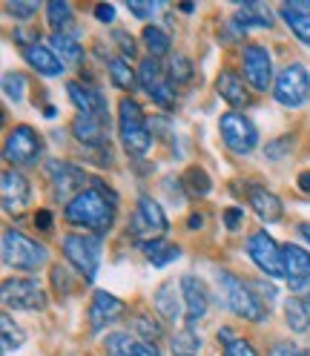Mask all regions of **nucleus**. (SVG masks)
<instances>
[{"label": "nucleus", "mask_w": 310, "mask_h": 356, "mask_svg": "<svg viewBox=\"0 0 310 356\" xmlns=\"http://www.w3.org/2000/svg\"><path fill=\"white\" fill-rule=\"evenodd\" d=\"M172 356H198V350H202V339L195 337V330H181L172 337Z\"/></svg>", "instance_id": "473e14b6"}, {"label": "nucleus", "mask_w": 310, "mask_h": 356, "mask_svg": "<svg viewBox=\"0 0 310 356\" xmlns=\"http://www.w3.org/2000/svg\"><path fill=\"white\" fill-rule=\"evenodd\" d=\"M132 356H161L158 353V348H155L152 342H138V348H136V353Z\"/></svg>", "instance_id": "8fccbe9b"}, {"label": "nucleus", "mask_w": 310, "mask_h": 356, "mask_svg": "<svg viewBox=\"0 0 310 356\" xmlns=\"http://www.w3.org/2000/svg\"><path fill=\"white\" fill-rule=\"evenodd\" d=\"M193 78V60L184 58V55H172L170 60V81L172 83H184Z\"/></svg>", "instance_id": "58836bf2"}, {"label": "nucleus", "mask_w": 310, "mask_h": 356, "mask_svg": "<svg viewBox=\"0 0 310 356\" xmlns=\"http://www.w3.org/2000/svg\"><path fill=\"white\" fill-rule=\"evenodd\" d=\"M132 327H136L144 342H155V339H161V322H155L149 314H136V322H132Z\"/></svg>", "instance_id": "c9c22d12"}, {"label": "nucleus", "mask_w": 310, "mask_h": 356, "mask_svg": "<svg viewBox=\"0 0 310 356\" xmlns=\"http://www.w3.org/2000/svg\"><path fill=\"white\" fill-rule=\"evenodd\" d=\"M63 256L81 273L83 282H95L98 264H101V241L95 236L70 233L63 238Z\"/></svg>", "instance_id": "39448f33"}, {"label": "nucleus", "mask_w": 310, "mask_h": 356, "mask_svg": "<svg viewBox=\"0 0 310 356\" xmlns=\"http://www.w3.org/2000/svg\"><path fill=\"white\" fill-rule=\"evenodd\" d=\"M273 98L287 106V109H299L310 101V72L302 63H291L276 75L273 83Z\"/></svg>", "instance_id": "423d86ee"}, {"label": "nucleus", "mask_w": 310, "mask_h": 356, "mask_svg": "<svg viewBox=\"0 0 310 356\" xmlns=\"http://www.w3.org/2000/svg\"><path fill=\"white\" fill-rule=\"evenodd\" d=\"M279 15H282V20H284V24L293 29V35H296L302 43H307V47H310V15H302V12L291 9L287 3H282Z\"/></svg>", "instance_id": "c85d7f7f"}, {"label": "nucleus", "mask_w": 310, "mask_h": 356, "mask_svg": "<svg viewBox=\"0 0 310 356\" xmlns=\"http://www.w3.org/2000/svg\"><path fill=\"white\" fill-rule=\"evenodd\" d=\"M3 92H6L9 101L20 104V101H24V92H26V78L20 72H6L3 75Z\"/></svg>", "instance_id": "e433bc0d"}, {"label": "nucleus", "mask_w": 310, "mask_h": 356, "mask_svg": "<svg viewBox=\"0 0 310 356\" xmlns=\"http://www.w3.org/2000/svg\"><path fill=\"white\" fill-rule=\"evenodd\" d=\"M181 296H184V319H187V327L193 330L210 310L207 287L195 276H181Z\"/></svg>", "instance_id": "2eb2a0df"}, {"label": "nucleus", "mask_w": 310, "mask_h": 356, "mask_svg": "<svg viewBox=\"0 0 310 356\" xmlns=\"http://www.w3.org/2000/svg\"><path fill=\"white\" fill-rule=\"evenodd\" d=\"M106 72H109V78H113V83L118 86V89H132L136 86V72L129 70V60L127 58H109L106 60Z\"/></svg>", "instance_id": "c756f323"}, {"label": "nucleus", "mask_w": 310, "mask_h": 356, "mask_svg": "<svg viewBox=\"0 0 310 356\" xmlns=\"http://www.w3.org/2000/svg\"><path fill=\"white\" fill-rule=\"evenodd\" d=\"M0 327H3V345H6V350H17L20 345L26 342V333L9 319V314L0 319Z\"/></svg>", "instance_id": "4c0bfd02"}, {"label": "nucleus", "mask_w": 310, "mask_h": 356, "mask_svg": "<svg viewBox=\"0 0 310 356\" xmlns=\"http://www.w3.org/2000/svg\"><path fill=\"white\" fill-rule=\"evenodd\" d=\"M250 291L259 296V302L270 310V305L276 302V287L273 284H268V282H250Z\"/></svg>", "instance_id": "37998d69"}, {"label": "nucleus", "mask_w": 310, "mask_h": 356, "mask_svg": "<svg viewBox=\"0 0 310 356\" xmlns=\"http://www.w3.org/2000/svg\"><path fill=\"white\" fill-rule=\"evenodd\" d=\"M284 279L291 284V291H304L310 284V253L299 244H284Z\"/></svg>", "instance_id": "dca6fc26"}, {"label": "nucleus", "mask_w": 310, "mask_h": 356, "mask_svg": "<svg viewBox=\"0 0 310 356\" xmlns=\"http://www.w3.org/2000/svg\"><path fill=\"white\" fill-rule=\"evenodd\" d=\"M118 136L127 155H132V159H144L152 147V132L147 129L141 106L132 98H121L118 104Z\"/></svg>", "instance_id": "f03ea898"}, {"label": "nucleus", "mask_w": 310, "mask_h": 356, "mask_svg": "<svg viewBox=\"0 0 310 356\" xmlns=\"http://www.w3.org/2000/svg\"><path fill=\"white\" fill-rule=\"evenodd\" d=\"M24 58H26V63L32 66V70L40 72L43 78H58V75L63 72V60H60L49 47H43L40 40L24 49Z\"/></svg>", "instance_id": "6ab92c4d"}, {"label": "nucleus", "mask_w": 310, "mask_h": 356, "mask_svg": "<svg viewBox=\"0 0 310 356\" xmlns=\"http://www.w3.org/2000/svg\"><path fill=\"white\" fill-rule=\"evenodd\" d=\"M141 38H144L147 49H149V58L158 60L161 55H167V52H170V35H167L164 29H158V26H144Z\"/></svg>", "instance_id": "7c9ffc66"}, {"label": "nucleus", "mask_w": 310, "mask_h": 356, "mask_svg": "<svg viewBox=\"0 0 310 356\" xmlns=\"http://www.w3.org/2000/svg\"><path fill=\"white\" fill-rule=\"evenodd\" d=\"M190 227H202V216H193L190 218Z\"/></svg>", "instance_id": "4d7b16f0"}, {"label": "nucleus", "mask_w": 310, "mask_h": 356, "mask_svg": "<svg viewBox=\"0 0 310 356\" xmlns=\"http://www.w3.org/2000/svg\"><path fill=\"white\" fill-rule=\"evenodd\" d=\"M215 282H218L221 299H225V305L233 310L236 316L247 319V322H264V319H268L270 310L259 302V296L250 291V284L236 279L233 273H218Z\"/></svg>", "instance_id": "7ed1b4c3"}, {"label": "nucleus", "mask_w": 310, "mask_h": 356, "mask_svg": "<svg viewBox=\"0 0 310 356\" xmlns=\"http://www.w3.org/2000/svg\"><path fill=\"white\" fill-rule=\"evenodd\" d=\"M241 213H245L241 207H236V210H230V213H227V227H230V230H236V227H238V218H241Z\"/></svg>", "instance_id": "864d4df0"}, {"label": "nucleus", "mask_w": 310, "mask_h": 356, "mask_svg": "<svg viewBox=\"0 0 310 356\" xmlns=\"http://www.w3.org/2000/svg\"><path fill=\"white\" fill-rule=\"evenodd\" d=\"M47 172H49L55 198H60V202H66V204H70L78 193L86 190V187H83V181H86L83 170L75 167V164H70V161H52V164L47 167Z\"/></svg>", "instance_id": "f8f14e48"}, {"label": "nucleus", "mask_w": 310, "mask_h": 356, "mask_svg": "<svg viewBox=\"0 0 310 356\" xmlns=\"http://www.w3.org/2000/svg\"><path fill=\"white\" fill-rule=\"evenodd\" d=\"M247 202H250L253 213L261 221H268V225H273V221L282 218V202H279V195H273L270 190H264L259 184H250L247 187Z\"/></svg>", "instance_id": "aec40b11"}, {"label": "nucleus", "mask_w": 310, "mask_h": 356, "mask_svg": "<svg viewBox=\"0 0 310 356\" xmlns=\"http://www.w3.org/2000/svg\"><path fill=\"white\" fill-rule=\"evenodd\" d=\"M299 233H302V238L310 244V225H307V221H304V225H299Z\"/></svg>", "instance_id": "6e6d98bb"}, {"label": "nucleus", "mask_w": 310, "mask_h": 356, "mask_svg": "<svg viewBox=\"0 0 310 356\" xmlns=\"http://www.w3.org/2000/svg\"><path fill=\"white\" fill-rule=\"evenodd\" d=\"M127 9H129V15H136L141 20H149L155 15V3H152V0H127Z\"/></svg>", "instance_id": "c03bdc74"}, {"label": "nucleus", "mask_w": 310, "mask_h": 356, "mask_svg": "<svg viewBox=\"0 0 310 356\" xmlns=\"http://www.w3.org/2000/svg\"><path fill=\"white\" fill-rule=\"evenodd\" d=\"M124 302L113 293H106V291H98L90 302V330L92 333H101L106 325H113L124 316Z\"/></svg>", "instance_id": "f3484780"}, {"label": "nucleus", "mask_w": 310, "mask_h": 356, "mask_svg": "<svg viewBox=\"0 0 310 356\" xmlns=\"http://www.w3.org/2000/svg\"><path fill=\"white\" fill-rule=\"evenodd\" d=\"M184 181H187V190H190L193 195H207V193L213 190L210 175H207L202 167H190L187 175H184Z\"/></svg>", "instance_id": "f704fd0d"}, {"label": "nucleus", "mask_w": 310, "mask_h": 356, "mask_svg": "<svg viewBox=\"0 0 310 356\" xmlns=\"http://www.w3.org/2000/svg\"><path fill=\"white\" fill-rule=\"evenodd\" d=\"M35 225H38V227H43V230H49V225H52V216H49L47 210L38 213V216H35Z\"/></svg>", "instance_id": "603ef678"}, {"label": "nucleus", "mask_w": 310, "mask_h": 356, "mask_svg": "<svg viewBox=\"0 0 310 356\" xmlns=\"http://www.w3.org/2000/svg\"><path fill=\"white\" fill-rule=\"evenodd\" d=\"M304 305H307V307H310V296H307V302H304Z\"/></svg>", "instance_id": "13d9d810"}, {"label": "nucleus", "mask_w": 310, "mask_h": 356, "mask_svg": "<svg viewBox=\"0 0 310 356\" xmlns=\"http://www.w3.org/2000/svg\"><path fill=\"white\" fill-rule=\"evenodd\" d=\"M40 149H43V141H40V136L29 124H20V127L9 129L6 144H3L6 161L15 164V167H32V164H38Z\"/></svg>", "instance_id": "6e6552de"}, {"label": "nucleus", "mask_w": 310, "mask_h": 356, "mask_svg": "<svg viewBox=\"0 0 310 356\" xmlns=\"http://www.w3.org/2000/svg\"><path fill=\"white\" fill-rule=\"evenodd\" d=\"M167 227H170L167 225V216L158 207V202H152L149 195H141L138 198V207H136V216H132V236H136L141 244L158 241V238H164Z\"/></svg>", "instance_id": "1a4fd4ad"}, {"label": "nucleus", "mask_w": 310, "mask_h": 356, "mask_svg": "<svg viewBox=\"0 0 310 356\" xmlns=\"http://www.w3.org/2000/svg\"><path fill=\"white\" fill-rule=\"evenodd\" d=\"M118 213V198L113 190H106L104 184L92 181L83 193H78L70 204L63 207V216L70 225L75 227H86V230H95V233H106L113 227Z\"/></svg>", "instance_id": "f257e3e1"}, {"label": "nucleus", "mask_w": 310, "mask_h": 356, "mask_svg": "<svg viewBox=\"0 0 310 356\" xmlns=\"http://www.w3.org/2000/svg\"><path fill=\"white\" fill-rule=\"evenodd\" d=\"M161 78H164V70L158 66V60H155V58H144L138 63V83L144 86V92H149V89L158 83Z\"/></svg>", "instance_id": "72a5a7b5"}, {"label": "nucleus", "mask_w": 310, "mask_h": 356, "mask_svg": "<svg viewBox=\"0 0 310 356\" xmlns=\"http://www.w3.org/2000/svg\"><path fill=\"white\" fill-rule=\"evenodd\" d=\"M236 24H241V26H273V12L264 3H245L236 15Z\"/></svg>", "instance_id": "a878e982"}, {"label": "nucleus", "mask_w": 310, "mask_h": 356, "mask_svg": "<svg viewBox=\"0 0 310 356\" xmlns=\"http://www.w3.org/2000/svg\"><path fill=\"white\" fill-rule=\"evenodd\" d=\"M49 302L47 291L38 279H6L3 282V305L15 310H43Z\"/></svg>", "instance_id": "9b49d317"}, {"label": "nucleus", "mask_w": 310, "mask_h": 356, "mask_svg": "<svg viewBox=\"0 0 310 356\" xmlns=\"http://www.w3.org/2000/svg\"><path fill=\"white\" fill-rule=\"evenodd\" d=\"M141 250H144V256H147L155 267H164V264H170V261H175V259L181 256V248H179V244H167L164 238L141 244Z\"/></svg>", "instance_id": "393cba45"}, {"label": "nucleus", "mask_w": 310, "mask_h": 356, "mask_svg": "<svg viewBox=\"0 0 310 356\" xmlns=\"http://www.w3.org/2000/svg\"><path fill=\"white\" fill-rule=\"evenodd\" d=\"M291 147H293V138H291V136H284V138L270 141V144H268V149H264V155H268L270 161H279V159H284V155L291 152Z\"/></svg>", "instance_id": "79ce46f5"}, {"label": "nucleus", "mask_w": 310, "mask_h": 356, "mask_svg": "<svg viewBox=\"0 0 310 356\" xmlns=\"http://www.w3.org/2000/svg\"><path fill=\"white\" fill-rule=\"evenodd\" d=\"M215 92L221 101H227L230 106H247L250 104V95H247V86L236 72H221L215 78Z\"/></svg>", "instance_id": "5701e85b"}, {"label": "nucleus", "mask_w": 310, "mask_h": 356, "mask_svg": "<svg viewBox=\"0 0 310 356\" xmlns=\"http://www.w3.org/2000/svg\"><path fill=\"white\" fill-rule=\"evenodd\" d=\"M136 348H138V339L132 337V333H127V330H115V333H109V337L104 339L106 356H132Z\"/></svg>", "instance_id": "bb28decb"}, {"label": "nucleus", "mask_w": 310, "mask_h": 356, "mask_svg": "<svg viewBox=\"0 0 310 356\" xmlns=\"http://www.w3.org/2000/svg\"><path fill=\"white\" fill-rule=\"evenodd\" d=\"M273 356H307V353L299 350L296 345H276L273 348Z\"/></svg>", "instance_id": "09e8293b"}, {"label": "nucleus", "mask_w": 310, "mask_h": 356, "mask_svg": "<svg viewBox=\"0 0 310 356\" xmlns=\"http://www.w3.org/2000/svg\"><path fill=\"white\" fill-rule=\"evenodd\" d=\"M66 92H70V101L78 106L81 115H90V118H98V121L109 124V106H106V98L98 92V89L86 86L81 81H70L66 83Z\"/></svg>", "instance_id": "4468645a"}, {"label": "nucleus", "mask_w": 310, "mask_h": 356, "mask_svg": "<svg viewBox=\"0 0 310 356\" xmlns=\"http://www.w3.org/2000/svg\"><path fill=\"white\" fill-rule=\"evenodd\" d=\"M49 49L63 60V66L70 63V66H81L83 63V47L81 43L66 32V35H60V32H55L52 38H49Z\"/></svg>", "instance_id": "b1692460"}, {"label": "nucleus", "mask_w": 310, "mask_h": 356, "mask_svg": "<svg viewBox=\"0 0 310 356\" xmlns=\"http://www.w3.org/2000/svg\"><path fill=\"white\" fill-rule=\"evenodd\" d=\"M52 282H55V287H58L63 296L72 293V282H70V273H66V267H60V264L52 267Z\"/></svg>", "instance_id": "a18cd8bd"}, {"label": "nucleus", "mask_w": 310, "mask_h": 356, "mask_svg": "<svg viewBox=\"0 0 310 356\" xmlns=\"http://www.w3.org/2000/svg\"><path fill=\"white\" fill-rule=\"evenodd\" d=\"M218 132H221V141L225 147L236 155H247L256 149L259 144V132L253 127V121L241 113H225L218 121Z\"/></svg>", "instance_id": "0eeeda50"}, {"label": "nucleus", "mask_w": 310, "mask_h": 356, "mask_svg": "<svg viewBox=\"0 0 310 356\" xmlns=\"http://www.w3.org/2000/svg\"><path fill=\"white\" fill-rule=\"evenodd\" d=\"M299 190L302 193H310V172H302L299 175Z\"/></svg>", "instance_id": "5fc2aeb1"}, {"label": "nucleus", "mask_w": 310, "mask_h": 356, "mask_svg": "<svg viewBox=\"0 0 310 356\" xmlns=\"http://www.w3.org/2000/svg\"><path fill=\"white\" fill-rule=\"evenodd\" d=\"M47 17L55 26V32H60V35H66V29H72V9L66 0H52L47 6Z\"/></svg>", "instance_id": "2f4dec72"}, {"label": "nucleus", "mask_w": 310, "mask_h": 356, "mask_svg": "<svg viewBox=\"0 0 310 356\" xmlns=\"http://www.w3.org/2000/svg\"><path fill=\"white\" fill-rule=\"evenodd\" d=\"M287 6L302 12V15H310V0H287Z\"/></svg>", "instance_id": "3c124183"}, {"label": "nucleus", "mask_w": 310, "mask_h": 356, "mask_svg": "<svg viewBox=\"0 0 310 356\" xmlns=\"http://www.w3.org/2000/svg\"><path fill=\"white\" fill-rule=\"evenodd\" d=\"M3 261L15 267V270L35 273L38 267L47 264V248L17 230H6L3 233Z\"/></svg>", "instance_id": "20e7f679"}, {"label": "nucleus", "mask_w": 310, "mask_h": 356, "mask_svg": "<svg viewBox=\"0 0 310 356\" xmlns=\"http://www.w3.org/2000/svg\"><path fill=\"white\" fill-rule=\"evenodd\" d=\"M95 17L104 20V24H113V20H115V9L109 6V3H98L95 6Z\"/></svg>", "instance_id": "de8ad7c7"}, {"label": "nucleus", "mask_w": 310, "mask_h": 356, "mask_svg": "<svg viewBox=\"0 0 310 356\" xmlns=\"http://www.w3.org/2000/svg\"><path fill=\"white\" fill-rule=\"evenodd\" d=\"M152 305L155 310L167 319V322H175L181 316V305H184V296H181V284L175 287V282H164L158 291L152 296Z\"/></svg>", "instance_id": "4be33fe9"}, {"label": "nucleus", "mask_w": 310, "mask_h": 356, "mask_svg": "<svg viewBox=\"0 0 310 356\" xmlns=\"http://www.w3.org/2000/svg\"><path fill=\"white\" fill-rule=\"evenodd\" d=\"M6 9H9V15H15L17 20H29V17L40 9V3H38V0H9Z\"/></svg>", "instance_id": "ea45409f"}, {"label": "nucleus", "mask_w": 310, "mask_h": 356, "mask_svg": "<svg viewBox=\"0 0 310 356\" xmlns=\"http://www.w3.org/2000/svg\"><path fill=\"white\" fill-rule=\"evenodd\" d=\"M284 319H287V327L291 330L304 333L310 327V310L302 299H287L284 302Z\"/></svg>", "instance_id": "cd10ccee"}, {"label": "nucleus", "mask_w": 310, "mask_h": 356, "mask_svg": "<svg viewBox=\"0 0 310 356\" xmlns=\"http://www.w3.org/2000/svg\"><path fill=\"white\" fill-rule=\"evenodd\" d=\"M0 193H3V210L6 213H24L29 207L32 198V187L17 170H6L3 172V184H0Z\"/></svg>", "instance_id": "a211bd4d"}, {"label": "nucleus", "mask_w": 310, "mask_h": 356, "mask_svg": "<svg viewBox=\"0 0 310 356\" xmlns=\"http://www.w3.org/2000/svg\"><path fill=\"white\" fill-rule=\"evenodd\" d=\"M247 256H250V261H253L268 279L284 276V256H282V248H279V244H276L268 233H264V230H259V233H253V236L247 238Z\"/></svg>", "instance_id": "9d476101"}, {"label": "nucleus", "mask_w": 310, "mask_h": 356, "mask_svg": "<svg viewBox=\"0 0 310 356\" xmlns=\"http://www.w3.org/2000/svg\"><path fill=\"white\" fill-rule=\"evenodd\" d=\"M245 78L259 92H268V86L273 83V58L261 43H250L245 49Z\"/></svg>", "instance_id": "ddd939ff"}, {"label": "nucleus", "mask_w": 310, "mask_h": 356, "mask_svg": "<svg viewBox=\"0 0 310 356\" xmlns=\"http://www.w3.org/2000/svg\"><path fill=\"white\" fill-rule=\"evenodd\" d=\"M221 356H259V353L253 350L250 342L230 337V339H225V353H221Z\"/></svg>", "instance_id": "a19ab883"}, {"label": "nucleus", "mask_w": 310, "mask_h": 356, "mask_svg": "<svg viewBox=\"0 0 310 356\" xmlns=\"http://www.w3.org/2000/svg\"><path fill=\"white\" fill-rule=\"evenodd\" d=\"M115 40L121 43V52H124L127 58L136 55V40H132V35H127V32H115Z\"/></svg>", "instance_id": "49530a36"}, {"label": "nucleus", "mask_w": 310, "mask_h": 356, "mask_svg": "<svg viewBox=\"0 0 310 356\" xmlns=\"http://www.w3.org/2000/svg\"><path fill=\"white\" fill-rule=\"evenodd\" d=\"M106 127L104 121L98 118H90V115H78L72 121V132H75V138L83 144V147H90V149H104L106 147Z\"/></svg>", "instance_id": "412c9836"}]
</instances>
